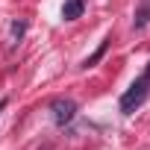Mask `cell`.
Here are the masks:
<instances>
[{
  "label": "cell",
  "mask_w": 150,
  "mask_h": 150,
  "mask_svg": "<svg viewBox=\"0 0 150 150\" xmlns=\"http://www.w3.org/2000/svg\"><path fill=\"white\" fill-rule=\"evenodd\" d=\"M147 94H150V71L144 68V74H141L138 80H132V86L121 94V103H118L121 115H132V112L147 100Z\"/></svg>",
  "instance_id": "obj_1"
},
{
  "label": "cell",
  "mask_w": 150,
  "mask_h": 150,
  "mask_svg": "<svg viewBox=\"0 0 150 150\" xmlns=\"http://www.w3.org/2000/svg\"><path fill=\"white\" fill-rule=\"evenodd\" d=\"M50 112H53V121L59 127H65V124L74 121V115H77V103H74L71 97H59V100L50 103Z\"/></svg>",
  "instance_id": "obj_2"
},
{
  "label": "cell",
  "mask_w": 150,
  "mask_h": 150,
  "mask_svg": "<svg viewBox=\"0 0 150 150\" xmlns=\"http://www.w3.org/2000/svg\"><path fill=\"white\" fill-rule=\"evenodd\" d=\"M86 9V0H65V6H62V18L65 21H77Z\"/></svg>",
  "instance_id": "obj_3"
},
{
  "label": "cell",
  "mask_w": 150,
  "mask_h": 150,
  "mask_svg": "<svg viewBox=\"0 0 150 150\" xmlns=\"http://www.w3.org/2000/svg\"><path fill=\"white\" fill-rule=\"evenodd\" d=\"M150 24V0H141L138 9H135V18H132V27L135 30H144Z\"/></svg>",
  "instance_id": "obj_4"
},
{
  "label": "cell",
  "mask_w": 150,
  "mask_h": 150,
  "mask_svg": "<svg viewBox=\"0 0 150 150\" xmlns=\"http://www.w3.org/2000/svg\"><path fill=\"white\" fill-rule=\"evenodd\" d=\"M109 41H112V38H103V41H100V47H97V50H94V53H91V56L83 62V68H94V65H97V62L106 56V50H109Z\"/></svg>",
  "instance_id": "obj_5"
},
{
  "label": "cell",
  "mask_w": 150,
  "mask_h": 150,
  "mask_svg": "<svg viewBox=\"0 0 150 150\" xmlns=\"http://www.w3.org/2000/svg\"><path fill=\"white\" fill-rule=\"evenodd\" d=\"M24 33H27V21H15V24H12V38H15V41H21V38H24Z\"/></svg>",
  "instance_id": "obj_6"
},
{
  "label": "cell",
  "mask_w": 150,
  "mask_h": 150,
  "mask_svg": "<svg viewBox=\"0 0 150 150\" xmlns=\"http://www.w3.org/2000/svg\"><path fill=\"white\" fill-rule=\"evenodd\" d=\"M6 103H9V97H0V112L6 109Z\"/></svg>",
  "instance_id": "obj_7"
}]
</instances>
